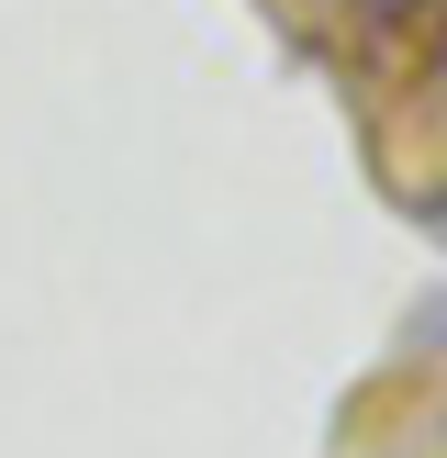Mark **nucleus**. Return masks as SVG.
<instances>
[{"label": "nucleus", "mask_w": 447, "mask_h": 458, "mask_svg": "<svg viewBox=\"0 0 447 458\" xmlns=\"http://www.w3.org/2000/svg\"><path fill=\"white\" fill-rule=\"evenodd\" d=\"M436 12L447 0H358V34L369 45H414V34H436Z\"/></svg>", "instance_id": "f257e3e1"}, {"label": "nucleus", "mask_w": 447, "mask_h": 458, "mask_svg": "<svg viewBox=\"0 0 447 458\" xmlns=\"http://www.w3.org/2000/svg\"><path fill=\"white\" fill-rule=\"evenodd\" d=\"M436 34H447V12H436Z\"/></svg>", "instance_id": "f03ea898"}]
</instances>
